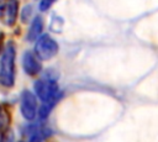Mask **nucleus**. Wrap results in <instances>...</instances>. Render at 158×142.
<instances>
[{"instance_id":"9d476101","label":"nucleus","mask_w":158,"mask_h":142,"mask_svg":"<svg viewBox=\"0 0 158 142\" xmlns=\"http://www.w3.org/2000/svg\"><path fill=\"white\" fill-rule=\"evenodd\" d=\"M30 142H41V138H40V136H38V135H33V136L31 137Z\"/></svg>"},{"instance_id":"423d86ee","label":"nucleus","mask_w":158,"mask_h":142,"mask_svg":"<svg viewBox=\"0 0 158 142\" xmlns=\"http://www.w3.org/2000/svg\"><path fill=\"white\" fill-rule=\"evenodd\" d=\"M17 11H19V7H17V1L16 0H7L6 2V6L2 11V15H1V19L4 20V22L9 26H12L16 21V17H17Z\"/></svg>"},{"instance_id":"20e7f679","label":"nucleus","mask_w":158,"mask_h":142,"mask_svg":"<svg viewBox=\"0 0 158 142\" xmlns=\"http://www.w3.org/2000/svg\"><path fill=\"white\" fill-rule=\"evenodd\" d=\"M20 109H21V114L26 120H32L36 116L37 112V100L35 98V95L28 91L25 90L21 94V101H20Z\"/></svg>"},{"instance_id":"9b49d317","label":"nucleus","mask_w":158,"mask_h":142,"mask_svg":"<svg viewBox=\"0 0 158 142\" xmlns=\"http://www.w3.org/2000/svg\"><path fill=\"white\" fill-rule=\"evenodd\" d=\"M1 142H6V138H5V137H2V140H1Z\"/></svg>"},{"instance_id":"0eeeda50","label":"nucleus","mask_w":158,"mask_h":142,"mask_svg":"<svg viewBox=\"0 0 158 142\" xmlns=\"http://www.w3.org/2000/svg\"><path fill=\"white\" fill-rule=\"evenodd\" d=\"M42 26H43V22H42V19L41 17H35L32 23H31V27L28 30V33H27V40L28 41H33L36 40L41 31H42Z\"/></svg>"},{"instance_id":"7ed1b4c3","label":"nucleus","mask_w":158,"mask_h":142,"mask_svg":"<svg viewBox=\"0 0 158 142\" xmlns=\"http://www.w3.org/2000/svg\"><path fill=\"white\" fill-rule=\"evenodd\" d=\"M35 52H36L37 58H40L42 61H47V59H49V58H52V57H54L57 54L58 44L49 36L43 35L37 40L36 47H35Z\"/></svg>"},{"instance_id":"f257e3e1","label":"nucleus","mask_w":158,"mask_h":142,"mask_svg":"<svg viewBox=\"0 0 158 142\" xmlns=\"http://www.w3.org/2000/svg\"><path fill=\"white\" fill-rule=\"evenodd\" d=\"M15 80V48L12 44H9L0 59V83L10 88L14 85Z\"/></svg>"},{"instance_id":"39448f33","label":"nucleus","mask_w":158,"mask_h":142,"mask_svg":"<svg viewBox=\"0 0 158 142\" xmlns=\"http://www.w3.org/2000/svg\"><path fill=\"white\" fill-rule=\"evenodd\" d=\"M22 67L25 69V72L28 75H36L40 73L41 70V63L40 61L31 53V52H26L23 54L22 58Z\"/></svg>"},{"instance_id":"f03ea898","label":"nucleus","mask_w":158,"mask_h":142,"mask_svg":"<svg viewBox=\"0 0 158 142\" xmlns=\"http://www.w3.org/2000/svg\"><path fill=\"white\" fill-rule=\"evenodd\" d=\"M35 90H36L37 96L44 104H54L59 94L57 81L51 78H42L37 80L35 83Z\"/></svg>"},{"instance_id":"1a4fd4ad","label":"nucleus","mask_w":158,"mask_h":142,"mask_svg":"<svg viewBox=\"0 0 158 142\" xmlns=\"http://www.w3.org/2000/svg\"><path fill=\"white\" fill-rule=\"evenodd\" d=\"M6 2H7V0H0V17H1V15H2V11H4V9H5Z\"/></svg>"},{"instance_id":"6e6552de","label":"nucleus","mask_w":158,"mask_h":142,"mask_svg":"<svg viewBox=\"0 0 158 142\" xmlns=\"http://www.w3.org/2000/svg\"><path fill=\"white\" fill-rule=\"evenodd\" d=\"M56 0H41V2H40V9L42 10V11H46V10H48L51 6H52V4Z\"/></svg>"}]
</instances>
